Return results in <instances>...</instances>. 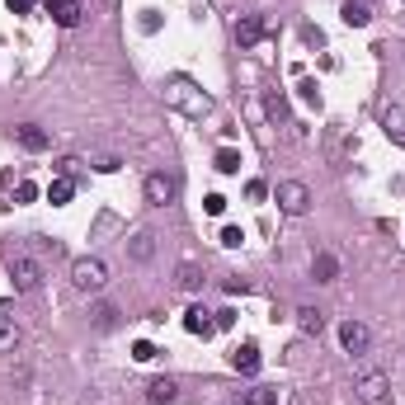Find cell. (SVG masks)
Segmentation results:
<instances>
[{
	"label": "cell",
	"instance_id": "obj_24",
	"mask_svg": "<svg viewBox=\"0 0 405 405\" xmlns=\"http://www.w3.org/2000/svg\"><path fill=\"white\" fill-rule=\"evenodd\" d=\"M297 90H302V99H307V104H321V85H316L311 76H302V80H297Z\"/></svg>",
	"mask_w": 405,
	"mask_h": 405
},
{
	"label": "cell",
	"instance_id": "obj_1",
	"mask_svg": "<svg viewBox=\"0 0 405 405\" xmlns=\"http://www.w3.org/2000/svg\"><path fill=\"white\" fill-rule=\"evenodd\" d=\"M5 269H10V278H15L19 292H33L38 283H43V269H38V259H29L24 250L5 245Z\"/></svg>",
	"mask_w": 405,
	"mask_h": 405
},
{
	"label": "cell",
	"instance_id": "obj_8",
	"mask_svg": "<svg viewBox=\"0 0 405 405\" xmlns=\"http://www.w3.org/2000/svg\"><path fill=\"white\" fill-rule=\"evenodd\" d=\"M259 38H264V19H259V15H240V19H236V43H240V47H255Z\"/></svg>",
	"mask_w": 405,
	"mask_h": 405
},
{
	"label": "cell",
	"instance_id": "obj_18",
	"mask_svg": "<svg viewBox=\"0 0 405 405\" xmlns=\"http://www.w3.org/2000/svg\"><path fill=\"white\" fill-rule=\"evenodd\" d=\"M382 127L405 146V109H387V113H382Z\"/></svg>",
	"mask_w": 405,
	"mask_h": 405
},
{
	"label": "cell",
	"instance_id": "obj_20",
	"mask_svg": "<svg viewBox=\"0 0 405 405\" xmlns=\"http://www.w3.org/2000/svg\"><path fill=\"white\" fill-rule=\"evenodd\" d=\"M71 193H76V184H71V179H52V184H47V202H52V207H62Z\"/></svg>",
	"mask_w": 405,
	"mask_h": 405
},
{
	"label": "cell",
	"instance_id": "obj_6",
	"mask_svg": "<svg viewBox=\"0 0 405 405\" xmlns=\"http://www.w3.org/2000/svg\"><path fill=\"white\" fill-rule=\"evenodd\" d=\"M43 10H47L52 19H57L62 29H76L80 15H85V10H80V0H43Z\"/></svg>",
	"mask_w": 405,
	"mask_h": 405
},
{
	"label": "cell",
	"instance_id": "obj_5",
	"mask_svg": "<svg viewBox=\"0 0 405 405\" xmlns=\"http://www.w3.org/2000/svg\"><path fill=\"white\" fill-rule=\"evenodd\" d=\"M174 193H179V184H174V174H146V202L151 207H170Z\"/></svg>",
	"mask_w": 405,
	"mask_h": 405
},
{
	"label": "cell",
	"instance_id": "obj_12",
	"mask_svg": "<svg viewBox=\"0 0 405 405\" xmlns=\"http://www.w3.org/2000/svg\"><path fill=\"white\" fill-rule=\"evenodd\" d=\"M184 330H188V335H202V340H207V335L217 330V321H212V311H202V307H193V311L184 316Z\"/></svg>",
	"mask_w": 405,
	"mask_h": 405
},
{
	"label": "cell",
	"instance_id": "obj_16",
	"mask_svg": "<svg viewBox=\"0 0 405 405\" xmlns=\"http://www.w3.org/2000/svg\"><path fill=\"white\" fill-rule=\"evenodd\" d=\"M297 326L307 330V335H321V330H326V316L316 311V307H297Z\"/></svg>",
	"mask_w": 405,
	"mask_h": 405
},
{
	"label": "cell",
	"instance_id": "obj_22",
	"mask_svg": "<svg viewBox=\"0 0 405 405\" xmlns=\"http://www.w3.org/2000/svg\"><path fill=\"white\" fill-rule=\"evenodd\" d=\"M217 170H221V174H236V170H240V151H236V146H221V151H217Z\"/></svg>",
	"mask_w": 405,
	"mask_h": 405
},
{
	"label": "cell",
	"instance_id": "obj_31",
	"mask_svg": "<svg viewBox=\"0 0 405 405\" xmlns=\"http://www.w3.org/2000/svg\"><path fill=\"white\" fill-rule=\"evenodd\" d=\"M212 321H217V330H231V326H236V311H231V307H226V311H217V316H212Z\"/></svg>",
	"mask_w": 405,
	"mask_h": 405
},
{
	"label": "cell",
	"instance_id": "obj_15",
	"mask_svg": "<svg viewBox=\"0 0 405 405\" xmlns=\"http://www.w3.org/2000/svg\"><path fill=\"white\" fill-rule=\"evenodd\" d=\"M127 255H132V259H151V255H156V236H151V231H137L132 240H127Z\"/></svg>",
	"mask_w": 405,
	"mask_h": 405
},
{
	"label": "cell",
	"instance_id": "obj_2",
	"mask_svg": "<svg viewBox=\"0 0 405 405\" xmlns=\"http://www.w3.org/2000/svg\"><path fill=\"white\" fill-rule=\"evenodd\" d=\"M71 283H76L80 292H99V288L109 283V264H104V259H94V255H85V259L71 264Z\"/></svg>",
	"mask_w": 405,
	"mask_h": 405
},
{
	"label": "cell",
	"instance_id": "obj_13",
	"mask_svg": "<svg viewBox=\"0 0 405 405\" xmlns=\"http://www.w3.org/2000/svg\"><path fill=\"white\" fill-rule=\"evenodd\" d=\"M340 15H344V24H349V29H368V24H373V10H368L363 0H349Z\"/></svg>",
	"mask_w": 405,
	"mask_h": 405
},
{
	"label": "cell",
	"instance_id": "obj_14",
	"mask_svg": "<svg viewBox=\"0 0 405 405\" xmlns=\"http://www.w3.org/2000/svg\"><path fill=\"white\" fill-rule=\"evenodd\" d=\"M174 396H179V387H174L170 377H156V382L146 387V401H151V405H170Z\"/></svg>",
	"mask_w": 405,
	"mask_h": 405
},
{
	"label": "cell",
	"instance_id": "obj_9",
	"mask_svg": "<svg viewBox=\"0 0 405 405\" xmlns=\"http://www.w3.org/2000/svg\"><path fill=\"white\" fill-rule=\"evenodd\" d=\"M231 368H236V373H245V377H255V373H259V344H240V349L231 354Z\"/></svg>",
	"mask_w": 405,
	"mask_h": 405
},
{
	"label": "cell",
	"instance_id": "obj_17",
	"mask_svg": "<svg viewBox=\"0 0 405 405\" xmlns=\"http://www.w3.org/2000/svg\"><path fill=\"white\" fill-rule=\"evenodd\" d=\"M179 288H184V292H198V288H202V269L193 264V259L179 264Z\"/></svg>",
	"mask_w": 405,
	"mask_h": 405
},
{
	"label": "cell",
	"instance_id": "obj_19",
	"mask_svg": "<svg viewBox=\"0 0 405 405\" xmlns=\"http://www.w3.org/2000/svg\"><path fill=\"white\" fill-rule=\"evenodd\" d=\"M15 349H19V326L0 316V354H15Z\"/></svg>",
	"mask_w": 405,
	"mask_h": 405
},
{
	"label": "cell",
	"instance_id": "obj_3",
	"mask_svg": "<svg viewBox=\"0 0 405 405\" xmlns=\"http://www.w3.org/2000/svg\"><path fill=\"white\" fill-rule=\"evenodd\" d=\"M278 207L288 217H302V212L311 207V188L302 184V179H283L278 184Z\"/></svg>",
	"mask_w": 405,
	"mask_h": 405
},
{
	"label": "cell",
	"instance_id": "obj_23",
	"mask_svg": "<svg viewBox=\"0 0 405 405\" xmlns=\"http://www.w3.org/2000/svg\"><path fill=\"white\" fill-rule=\"evenodd\" d=\"M245 405H278V391H269V387H255L245 396Z\"/></svg>",
	"mask_w": 405,
	"mask_h": 405
},
{
	"label": "cell",
	"instance_id": "obj_26",
	"mask_svg": "<svg viewBox=\"0 0 405 405\" xmlns=\"http://www.w3.org/2000/svg\"><path fill=\"white\" fill-rule=\"evenodd\" d=\"M15 198H19V202H33V198H38V184H29V179H19V184H15Z\"/></svg>",
	"mask_w": 405,
	"mask_h": 405
},
{
	"label": "cell",
	"instance_id": "obj_11",
	"mask_svg": "<svg viewBox=\"0 0 405 405\" xmlns=\"http://www.w3.org/2000/svg\"><path fill=\"white\" fill-rule=\"evenodd\" d=\"M15 137H19V146H24V151H47V132H43L38 123L15 127Z\"/></svg>",
	"mask_w": 405,
	"mask_h": 405
},
{
	"label": "cell",
	"instance_id": "obj_28",
	"mask_svg": "<svg viewBox=\"0 0 405 405\" xmlns=\"http://www.w3.org/2000/svg\"><path fill=\"white\" fill-rule=\"evenodd\" d=\"M240 240H245V231H240V226H221V245H240Z\"/></svg>",
	"mask_w": 405,
	"mask_h": 405
},
{
	"label": "cell",
	"instance_id": "obj_27",
	"mask_svg": "<svg viewBox=\"0 0 405 405\" xmlns=\"http://www.w3.org/2000/svg\"><path fill=\"white\" fill-rule=\"evenodd\" d=\"M202 207H207L212 217H221V212H226V198H221V193H207V198H202Z\"/></svg>",
	"mask_w": 405,
	"mask_h": 405
},
{
	"label": "cell",
	"instance_id": "obj_29",
	"mask_svg": "<svg viewBox=\"0 0 405 405\" xmlns=\"http://www.w3.org/2000/svg\"><path fill=\"white\" fill-rule=\"evenodd\" d=\"M113 321H118V311H113V307H99V311H94V326H99V330H109Z\"/></svg>",
	"mask_w": 405,
	"mask_h": 405
},
{
	"label": "cell",
	"instance_id": "obj_32",
	"mask_svg": "<svg viewBox=\"0 0 405 405\" xmlns=\"http://www.w3.org/2000/svg\"><path fill=\"white\" fill-rule=\"evenodd\" d=\"M5 5H10L15 15H29V10H33V0H5Z\"/></svg>",
	"mask_w": 405,
	"mask_h": 405
},
{
	"label": "cell",
	"instance_id": "obj_7",
	"mask_svg": "<svg viewBox=\"0 0 405 405\" xmlns=\"http://www.w3.org/2000/svg\"><path fill=\"white\" fill-rule=\"evenodd\" d=\"M368 340H373V335H368V326H363V321H344V326H340V344L349 349V354H363V349H368Z\"/></svg>",
	"mask_w": 405,
	"mask_h": 405
},
{
	"label": "cell",
	"instance_id": "obj_30",
	"mask_svg": "<svg viewBox=\"0 0 405 405\" xmlns=\"http://www.w3.org/2000/svg\"><path fill=\"white\" fill-rule=\"evenodd\" d=\"M245 198H255V202L269 198V184H264V179H250V184H245Z\"/></svg>",
	"mask_w": 405,
	"mask_h": 405
},
{
	"label": "cell",
	"instance_id": "obj_25",
	"mask_svg": "<svg viewBox=\"0 0 405 405\" xmlns=\"http://www.w3.org/2000/svg\"><path fill=\"white\" fill-rule=\"evenodd\" d=\"M132 359H137V363H151V359H156V344H151V340H137V344H132Z\"/></svg>",
	"mask_w": 405,
	"mask_h": 405
},
{
	"label": "cell",
	"instance_id": "obj_4",
	"mask_svg": "<svg viewBox=\"0 0 405 405\" xmlns=\"http://www.w3.org/2000/svg\"><path fill=\"white\" fill-rule=\"evenodd\" d=\"M387 391H391V377L382 373V368H368V363H363V368H359V396L368 405H377Z\"/></svg>",
	"mask_w": 405,
	"mask_h": 405
},
{
	"label": "cell",
	"instance_id": "obj_10",
	"mask_svg": "<svg viewBox=\"0 0 405 405\" xmlns=\"http://www.w3.org/2000/svg\"><path fill=\"white\" fill-rule=\"evenodd\" d=\"M311 278L316 283H335V278H340V259H335L330 250H321V255L311 259Z\"/></svg>",
	"mask_w": 405,
	"mask_h": 405
},
{
	"label": "cell",
	"instance_id": "obj_21",
	"mask_svg": "<svg viewBox=\"0 0 405 405\" xmlns=\"http://www.w3.org/2000/svg\"><path fill=\"white\" fill-rule=\"evenodd\" d=\"M264 113H269V118H274V123H288V99H283V94L274 90V94H269V99H264Z\"/></svg>",
	"mask_w": 405,
	"mask_h": 405
}]
</instances>
